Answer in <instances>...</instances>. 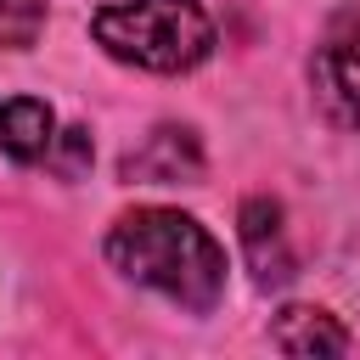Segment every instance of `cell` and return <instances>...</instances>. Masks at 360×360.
Instances as JSON below:
<instances>
[{
  "label": "cell",
  "mask_w": 360,
  "mask_h": 360,
  "mask_svg": "<svg viewBox=\"0 0 360 360\" xmlns=\"http://www.w3.org/2000/svg\"><path fill=\"white\" fill-rule=\"evenodd\" d=\"M242 253L259 276V287H281L292 276V242H287V225H281V202L270 197H248L242 202Z\"/></svg>",
  "instance_id": "5"
},
{
  "label": "cell",
  "mask_w": 360,
  "mask_h": 360,
  "mask_svg": "<svg viewBox=\"0 0 360 360\" xmlns=\"http://www.w3.org/2000/svg\"><path fill=\"white\" fill-rule=\"evenodd\" d=\"M84 163H90V135H84V129H62V152H56V169L73 180Z\"/></svg>",
  "instance_id": "9"
},
{
  "label": "cell",
  "mask_w": 360,
  "mask_h": 360,
  "mask_svg": "<svg viewBox=\"0 0 360 360\" xmlns=\"http://www.w3.org/2000/svg\"><path fill=\"white\" fill-rule=\"evenodd\" d=\"M270 343L281 354H349V332L326 309H304V304H292V309L276 315Z\"/></svg>",
  "instance_id": "6"
},
{
  "label": "cell",
  "mask_w": 360,
  "mask_h": 360,
  "mask_svg": "<svg viewBox=\"0 0 360 360\" xmlns=\"http://www.w3.org/2000/svg\"><path fill=\"white\" fill-rule=\"evenodd\" d=\"M124 174L141 180V186H191L202 174V146H197L191 129L163 124V129L146 135V146H135L124 158Z\"/></svg>",
  "instance_id": "4"
},
{
  "label": "cell",
  "mask_w": 360,
  "mask_h": 360,
  "mask_svg": "<svg viewBox=\"0 0 360 360\" xmlns=\"http://www.w3.org/2000/svg\"><path fill=\"white\" fill-rule=\"evenodd\" d=\"M51 141H56V118H51L45 101H34V96L0 101V152H11L17 163H28V158H45Z\"/></svg>",
  "instance_id": "7"
},
{
  "label": "cell",
  "mask_w": 360,
  "mask_h": 360,
  "mask_svg": "<svg viewBox=\"0 0 360 360\" xmlns=\"http://www.w3.org/2000/svg\"><path fill=\"white\" fill-rule=\"evenodd\" d=\"M315 96L332 124L360 129V28H343L315 51Z\"/></svg>",
  "instance_id": "3"
},
{
  "label": "cell",
  "mask_w": 360,
  "mask_h": 360,
  "mask_svg": "<svg viewBox=\"0 0 360 360\" xmlns=\"http://www.w3.org/2000/svg\"><path fill=\"white\" fill-rule=\"evenodd\" d=\"M107 259L141 287H158L163 298L186 309H214L225 292V253L219 242L180 208H135L107 231Z\"/></svg>",
  "instance_id": "1"
},
{
  "label": "cell",
  "mask_w": 360,
  "mask_h": 360,
  "mask_svg": "<svg viewBox=\"0 0 360 360\" xmlns=\"http://www.w3.org/2000/svg\"><path fill=\"white\" fill-rule=\"evenodd\" d=\"M45 28V6L39 0H0V45L6 51H28Z\"/></svg>",
  "instance_id": "8"
},
{
  "label": "cell",
  "mask_w": 360,
  "mask_h": 360,
  "mask_svg": "<svg viewBox=\"0 0 360 360\" xmlns=\"http://www.w3.org/2000/svg\"><path fill=\"white\" fill-rule=\"evenodd\" d=\"M96 45L146 73H186L214 51V22L197 0H124L96 11Z\"/></svg>",
  "instance_id": "2"
}]
</instances>
